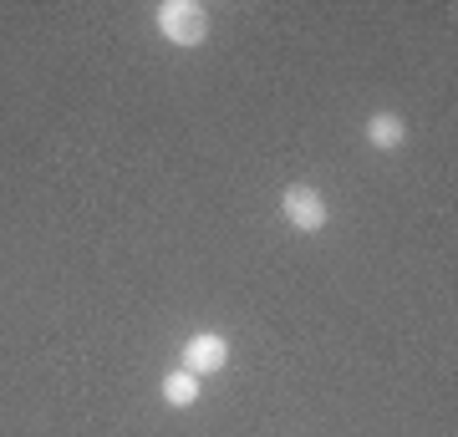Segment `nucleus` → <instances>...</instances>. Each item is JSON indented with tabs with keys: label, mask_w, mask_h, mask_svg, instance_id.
Segmentation results:
<instances>
[{
	"label": "nucleus",
	"mask_w": 458,
	"mask_h": 437,
	"mask_svg": "<svg viewBox=\"0 0 458 437\" xmlns=\"http://www.w3.org/2000/svg\"><path fill=\"white\" fill-rule=\"evenodd\" d=\"M280 219L295 229V234H321L331 224V204L316 183H285L280 194Z\"/></svg>",
	"instance_id": "f03ea898"
},
{
	"label": "nucleus",
	"mask_w": 458,
	"mask_h": 437,
	"mask_svg": "<svg viewBox=\"0 0 458 437\" xmlns=\"http://www.w3.org/2000/svg\"><path fill=\"white\" fill-rule=\"evenodd\" d=\"M158 397H164V407H174V412H183V407H194L199 397H204V382L199 376H189L179 366V372L164 376V387H158Z\"/></svg>",
	"instance_id": "39448f33"
},
{
	"label": "nucleus",
	"mask_w": 458,
	"mask_h": 437,
	"mask_svg": "<svg viewBox=\"0 0 458 437\" xmlns=\"http://www.w3.org/2000/svg\"><path fill=\"white\" fill-rule=\"evenodd\" d=\"M179 366L189 376H219L229 366V340L219 336V331H194V336L183 340V351H179Z\"/></svg>",
	"instance_id": "7ed1b4c3"
},
{
	"label": "nucleus",
	"mask_w": 458,
	"mask_h": 437,
	"mask_svg": "<svg viewBox=\"0 0 458 437\" xmlns=\"http://www.w3.org/2000/svg\"><path fill=\"white\" fill-rule=\"evenodd\" d=\"M153 21H158V36L179 51H194V46L209 41V11H204L199 0H164V5L153 11Z\"/></svg>",
	"instance_id": "f257e3e1"
},
{
	"label": "nucleus",
	"mask_w": 458,
	"mask_h": 437,
	"mask_svg": "<svg viewBox=\"0 0 458 437\" xmlns=\"http://www.w3.org/2000/svg\"><path fill=\"white\" fill-rule=\"evenodd\" d=\"M408 143V122L397 113H372L367 117V147L377 153H397V147Z\"/></svg>",
	"instance_id": "20e7f679"
}]
</instances>
